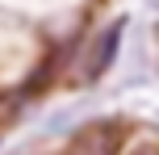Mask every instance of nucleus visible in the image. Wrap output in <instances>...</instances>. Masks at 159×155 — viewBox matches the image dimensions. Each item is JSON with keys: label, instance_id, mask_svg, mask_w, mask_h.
Returning a JSON list of instances; mask_svg holds the SVG:
<instances>
[{"label": "nucleus", "instance_id": "nucleus-1", "mask_svg": "<svg viewBox=\"0 0 159 155\" xmlns=\"http://www.w3.org/2000/svg\"><path fill=\"white\" fill-rule=\"evenodd\" d=\"M121 30H126L121 21H109L92 42H88L84 59L75 63L80 67V71H75V84H92V80H101V75L113 67V55H117V46H121Z\"/></svg>", "mask_w": 159, "mask_h": 155}, {"label": "nucleus", "instance_id": "nucleus-2", "mask_svg": "<svg viewBox=\"0 0 159 155\" xmlns=\"http://www.w3.org/2000/svg\"><path fill=\"white\" fill-rule=\"evenodd\" d=\"M134 155H155V151H151V147H138V151H134Z\"/></svg>", "mask_w": 159, "mask_h": 155}]
</instances>
